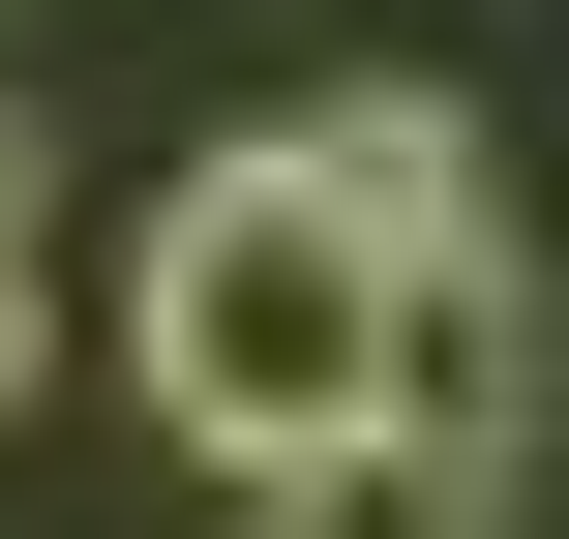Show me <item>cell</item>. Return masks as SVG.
Here are the masks:
<instances>
[{
    "instance_id": "3",
    "label": "cell",
    "mask_w": 569,
    "mask_h": 539,
    "mask_svg": "<svg viewBox=\"0 0 569 539\" xmlns=\"http://www.w3.org/2000/svg\"><path fill=\"white\" fill-rule=\"evenodd\" d=\"M270 539H510V480L480 450H420V420H360V450H300V480H240Z\"/></svg>"
},
{
    "instance_id": "5",
    "label": "cell",
    "mask_w": 569,
    "mask_h": 539,
    "mask_svg": "<svg viewBox=\"0 0 569 539\" xmlns=\"http://www.w3.org/2000/svg\"><path fill=\"white\" fill-rule=\"evenodd\" d=\"M30 180H60V150H30V90H0V240H30Z\"/></svg>"
},
{
    "instance_id": "4",
    "label": "cell",
    "mask_w": 569,
    "mask_h": 539,
    "mask_svg": "<svg viewBox=\"0 0 569 539\" xmlns=\"http://www.w3.org/2000/svg\"><path fill=\"white\" fill-rule=\"evenodd\" d=\"M30 360H60V330H30V240H0V420H30Z\"/></svg>"
},
{
    "instance_id": "1",
    "label": "cell",
    "mask_w": 569,
    "mask_h": 539,
    "mask_svg": "<svg viewBox=\"0 0 569 539\" xmlns=\"http://www.w3.org/2000/svg\"><path fill=\"white\" fill-rule=\"evenodd\" d=\"M390 300H420V240L330 180V120H270V150H210V180L150 210V270H120V390H150L210 480H300V450L390 420Z\"/></svg>"
},
{
    "instance_id": "2",
    "label": "cell",
    "mask_w": 569,
    "mask_h": 539,
    "mask_svg": "<svg viewBox=\"0 0 569 539\" xmlns=\"http://www.w3.org/2000/svg\"><path fill=\"white\" fill-rule=\"evenodd\" d=\"M390 420H420V450H480V480L540 450V270H510V210H480V240H420V300H390Z\"/></svg>"
}]
</instances>
